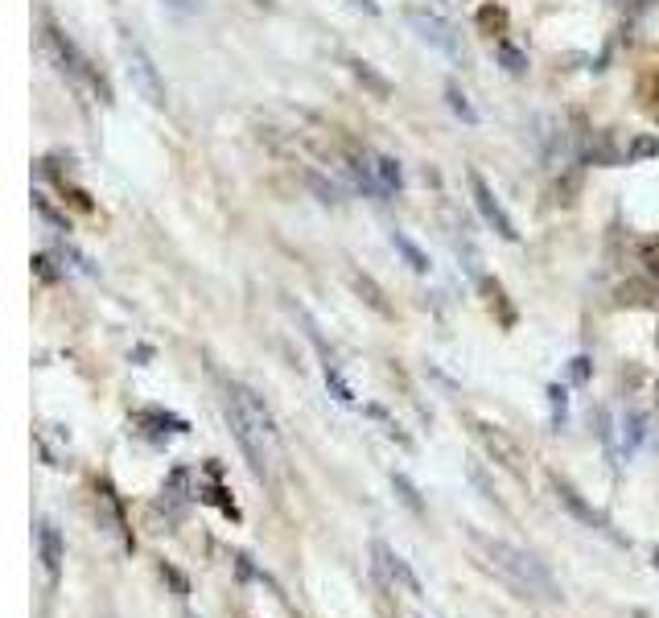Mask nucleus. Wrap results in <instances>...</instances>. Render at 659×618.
Masks as SVG:
<instances>
[{"instance_id":"1","label":"nucleus","mask_w":659,"mask_h":618,"mask_svg":"<svg viewBox=\"0 0 659 618\" xmlns=\"http://www.w3.org/2000/svg\"><path fill=\"white\" fill-rule=\"evenodd\" d=\"M223 417L239 441V450L248 454L256 478H264V483L272 487L276 483V466H281V429H276L268 404L248 388V384H223Z\"/></svg>"},{"instance_id":"2","label":"nucleus","mask_w":659,"mask_h":618,"mask_svg":"<svg viewBox=\"0 0 659 618\" xmlns=\"http://www.w3.org/2000/svg\"><path fill=\"white\" fill-rule=\"evenodd\" d=\"M466 540L478 553V561L487 565L507 590H515L519 598H532V602H561V590L552 573L544 569V561H536L528 548H519L503 536H491L482 528H466Z\"/></svg>"},{"instance_id":"3","label":"nucleus","mask_w":659,"mask_h":618,"mask_svg":"<svg viewBox=\"0 0 659 618\" xmlns=\"http://www.w3.org/2000/svg\"><path fill=\"white\" fill-rule=\"evenodd\" d=\"M120 50H124V71H128L136 95H141L149 108L165 112V108H169V91H165V79H161V71H157L153 54H149L141 42H136L132 33H124V38H120Z\"/></svg>"},{"instance_id":"4","label":"nucleus","mask_w":659,"mask_h":618,"mask_svg":"<svg viewBox=\"0 0 659 618\" xmlns=\"http://www.w3.org/2000/svg\"><path fill=\"white\" fill-rule=\"evenodd\" d=\"M42 46L50 50V58L58 62V71L62 75H71L75 83H87V87H95L103 99H108V87H103V79H95L91 75V66H87V58L79 54V46L66 38V33L54 25V21H46V29H42Z\"/></svg>"},{"instance_id":"5","label":"nucleus","mask_w":659,"mask_h":618,"mask_svg":"<svg viewBox=\"0 0 659 618\" xmlns=\"http://www.w3.org/2000/svg\"><path fill=\"white\" fill-rule=\"evenodd\" d=\"M408 17V25H412V33L421 38L425 46H433V50H441L445 58H462V33L454 29V21H445L441 13H429V9H408L404 13Z\"/></svg>"},{"instance_id":"6","label":"nucleus","mask_w":659,"mask_h":618,"mask_svg":"<svg viewBox=\"0 0 659 618\" xmlns=\"http://www.w3.org/2000/svg\"><path fill=\"white\" fill-rule=\"evenodd\" d=\"M548 483H552V495H557V503H561V507H565V511L573 515V520H577V524H585L589 532H598V536H606V540H614V544H622V536L614 532V524L606 520V515H602V511H598L594 503H585V495H581V491H577L573 483H565V478H561V474H552V478H548Z\"/></svg>"},{"instance_id":"7","label":"nucleus","mask_w":659,"mask_h":618,"mask_svg":"<svg viewBox=\"0 0 659 618\" xmlns=\"http://www.w3.org/2000/svg\"><path fill=\"white\" fill-rule=\"evenodd\" d=\"M371 557H375V569H379V577H384L388 586H400V590L412 594V598H425L421 577H416V573L408 569V561H404L400 553H392V548H388L384 540H375V544H371Z\"/></svg>"},{"instance_id":"8","label":"nucleus","mask_w":659,"mask_h":618,"mask_svg":"<svg viewBox=\"0 0 659 618\" xmlns=\"http://www.w3.org/2000/svg\"><path fill=\"white\" fill-rule=\"evenodd\" d=\"M470 190H474V206H478V215L487 219V227L499 235V239H507V244H515V223H511V215L503 211V202H499V194L487 186V178L482 174H470Z\"/></svg>"},{"instance_id":"9","label":"nucleus","mask_w":659,"mask_h":618,"mask_svg":"<svg viewBox=\"0 0 659 618\" xmlns=\"http://www.w3.org/2000/svg\"><path fill=\"white\" fill-rule=\"evenodd\" d=\"M474 429H478V441L487 445V454H491L503 470H511L515 478H524V474H528V470H524V454H519V445H515L503 429H495V425H482V421H478Z\"/></svg>"},{"instance_id":"10","label":"nucleus","mask_w":659,"mask_h":618,"mask_svg":"<svg viewBox=\"0 0 659 618\" xmlns=\"http://www.w3.org/2000/svg\"><path fill=\"white\" fill-rule=\"evenodd\" d=\"M95 511H99V528L112 532L116 540H124V548H132V532L124 524V507H120V499H116V491L108 483L95 487Z\"/></svg>"},{"instance_id":"11","label":"nucleus","mask_w":659,"mask_h":618,"mask_svg":"<svg viewBox=\"0 0 659 618\" xmlns=\"http://www.w3.org/2000/svg\"><path fill=\"white\" fill-rule=\"evenodd\" d=\"M367 165H371V178L379 186V198H388V194H400L404 190V169L396 157L388 153H367Z\"/></svg>"},{"instance_id":"12","label":"nucleus","mask_w":659,"mask_h":618,"mask_svg":"<svg viewBox=\"0 0 659 618\" xmlns=\"http://www.w3.org/2000/svg\"><path fill=\"white\" fill-rule=\"evenodd\" d=\"M38 553H42V569H46V577L50 581H58V569H62V532L50 524V520H42L38 524Z\"/></svg>"},{"instance_id":"13","label":"nucleus","mask_w":659,"mask_h":618,"mask_svg":"<svg viewBox=\"0 0 659 618\" xmlns=\"http://www.w3.org/2000/svg\"><path fill=\"white\" fill-rule=\"evenodd\" d=\"M346 66H351V75H355V79H359L371 95H379V99H388V95H392V83H388L384 75H379L371 62H363V58H355V54H351V58H346Z\"/></svg>"},{"instance_id":"14","label":"nucleus","mask_w":659,"mask_h":618,"mask_svg":"<svg viewBox=\"0 0 659 618\" xmlns=\"http://www.w3.org/2000/svg\"><path fill=\"white\" fill-rule=\"evenodd\" d=\"M647 412H639V408H627V417H622V450L627 454H635L639 445H643V437H647Z\"/></svg>"},{"instance_id":"15","label":"nucleus","mask_w":659,"mask_h":618,"mask_svg":"<svg viewBox=\"0 0 659 618\" xmlns=\"http://www.w3.org/2000/svg\"><path fill=\"white\" fill-rule=\"evenodd\" d=\"M351 285L359 289V297L375 309V314H384V318H392V305L384 301V293H379V285L371 281V277H363V272H351Z\"/></svg>"},{"instance_id":"16","label":"nucleus","mask_w":659,"mask_h":618,"mask_svg":"<svg viewBox=\"0 0 659 618\" xmlns=\"http://www.w3.org/2000/svg\"><path fill=\"white\" fill-rule=\"evenodd\" d=\"M392 248H396L404 260H408V268H412V272H421V277H425V272L433 268V264H429V256H425L421 248H416V244H412V239H408L404 231H392Z\"/></svg>"},{"instance_id":"17","label":"nucleus","mask_w":659,"mask_h":618,"mask_svg":"<svg viewBox=\"0 0 659 618\" xmlns=\"http://www.w3.org/2000/svg\"><path fill=\"white\" fill-rule=\"evenodd\" d=\"M392 491L400 495V503L416 515V520H425V499H421V491H416L412 483H408V478L404 474H392Z\"/></svg>"},{"instance_id":"18","label":"nucleus","mask_w":659,"mask_h":618,"mask_svg":"<svg viewBox=\"0 0 659 618\" xmlns=\"http://www.w3.org/2000/svg\"><path fill=\"white\" fill-rule=\"evenodd\" d=\"M326 388L334 392V400H342V404H355V392H351V384L342 380V371H338V363L326 355Z\"/></svg>"},{"instance_id":"19","label":"nucleus","mask_w":659,"mask_h":618,"mask_svg":"<svg viewBox=\"0 0 659 618\" xmlns=\"http://www.w3.org/2000/svg\"><path fill=\"white\" fill-rule=\"evenodd\" d=\"M445 99H449V108H454V116H462L466 124H478V112L470 108V99H466V91H462L458 83L445 87Z\"/></svg>"},{"instance_id":"20","label":"nucleus","mask_w":659,"mask_h":618,"mask_svg":"<svg viewBox=\"0 0 659 618\" xmlns=\"http://www.w3.org/2000/svg\"><path fill=\"white\" fill-rule=\"evenodd\" d=\"M33 211H38V219L50 227V231H71V227H66V219L54 211V206H50V198L46 194H33Z\"/></svg>"},{"instance_id":"21","label":"nucleus","mask_w":659,"mask_h":618,"mask_svg":"<svg viewBox=\"0 0 659 618\" xmlns=\"http://www.w3.org/2000/svg\"><path fill=\"white\" fill-rule=\"evenodd\" d=\"M495 58L507 66V75H524V71H528V58L519 54L515 46H507V42H499V46H495Z\"/></svg>"},{"instance_id":"22","label":"nucleus","mask_w":659,"mask_h":618,"mask_svg":"<svg viewBox=\"0 0 659 618\" xmlns=\"http://www.w3.org/2000/svg\"><path fill=\"white\" fill-rule=\"evenodd\" d=\"M161 577L169 581L173 594H178V598H186V594H190V581H186V573H182V569H173V565H165V561H161Z\"/></svg>"},{"instance_id":"23","label":"nucleus","mask_w":659,"mask_h":618,"mask_svg":"<svg viewBox=\"0 0 659 618\" xmlns=\"http://www.w3.org/2000/svg\"><path fill=\"white\" fill-rule=\"evenodd\" d=\"M309 186L318 190V198H322V202H342V198H338V186H326L318 174H309Z\"/></svg>"},{"instance_id":"24","label":"nucleus","mask_w":659,"mask_h":618,"mask_svg":"<svg viewBox=\"0 0 659 618\" xmlns=\"http://www.w3.org/2000/svg\"><path fill=\"white\" fill-rule=\"evenodd\" d=\"M548 396H552V412H557V425H561V421H565V388L552 384V388H548Z\"/></svg>"},{"instance_id":"25","label":"nucleus","mask_w":659,"mask_h":618,"mask_svg":"<svg viewBox=\"0 0 659 618\" xmlns=\"http://www.w3.org/2000/svg\"><path fill=\"white\" fill-rule=\"evenodd\" d=\"M598 425H602V441H606V450L614 458V425H610V412H598Z\"/></svg>"},{"instance_id":"26","label":"nucleus","mask_w":659,"mask_h":618,"mask_svg":"<svg viewBox=\"0 0 659 618\" xmlns=\"http://www.w3.org/2000/svg\"><path fill=\"white\" fill-rule=\"evenodd\" d=\"M173 13H202V0H165Z\"/></svg>"},{"instance_id":"27","label":"nucleus","mask_w":659,"mask_h":618,"mask_svg":"<svg viewBox=\"0 0 659 618\" xmlns=\"http://www.w3.org/2000/svg\"><path fill=\"white\" fill-rule=\"evenodd\" d=\"M573 380H589V359H573Z\"/></svg>"},{"instance_id":"28","label":"nucleus","mask_w":659,"mask_h":618,"mask_svg":"<svg viewBox=\"0 0 659 618\" xmlns=\"http://www.w3.org/2000/svg\"><path fill=\"white\" fill-rule=\"evenodd\" d=\"M355 5H359L363 13H371V17H379V5H375V0H355Z\"/></svg>"},{"instance_id":"29","label":"nucleus","mask_w":659,"mask_h":618,"mask_svg":"<svg viewBox=\"0 0 659 618\" xmlns=\"http://www.w3.org/2000/svg\"><path fill=\"white\" fill-rule=\"evenodd\" d=\"M655 396H659V384H655Z\"/></svg>"}]
</instances>
